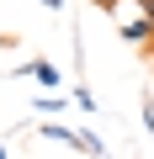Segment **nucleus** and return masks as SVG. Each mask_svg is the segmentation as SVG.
<instances>
[{"instance_id":"1","label":"nucleus","mask_w":154,"mask_h":159,"mask_svg":"<svg viewBox=\"0 0 154 159\" xmlns=\"http://www.w3.org/2000/svg\"><path fill=\"white\" fill-rule=\"evenodd\" d=\"M48 143H64V148H80V154H96V159H106V143L96 138V133H80V127H58V122H43L37 127Z\"/></svg>"},{"instance_id":"2","label":"nucleus","mask_w":154,"mask_h":159,"mask_svg":"<svg viewBox=\"0 0 154 159\" xmlns=\"http://www.w3.org/2000/svg\"><path fill=\"white\" fill-rule=\"evenodd\" d=\"M16 74H27V80H37V90H58V80H64V74H58V69H53L48 58H32V64H21Z\"/></svg>"},{"instance_id":"3","label":"nucleus","mask_w":154,"mask_h":159,"mask_svg":"<svg viewBox=\"0 0 154 159\" xmlns=\"http://www.w3.org/2000/svg\"><path fill=\"white\" fill-rule=\"evenodd\" d=\"M32 111H37V117H53V111H64V96H53V90H43V96L32 101Z\"/></svg>"},{"instance_id":"4","label":"nucleus","mask_w":154,"mask_h":159,"mask_svg":"<svg viewBox=\"0 0 154 159\" xmlns=\"http://www.w3.org/2000/svg\"><path fill=\"white\" fill-rule=\"evenodd\" d=\"M122 37H128V43H149V37H154L149 16H143V21H128V27H122Z\"/></svg>"},{"instance_id":"5","label":"nucleus","mask_w":154,"mask_h":159,"mask_svg":"<svg viewBox=\"0 0 154 159\" xmlns=\"http://www.w3.org/2000/svg\"><path fill=\"white\" fill-rule=\"evenodd\" d=\"M74 106H80V111H85V117H96V96H91V90H85V85H74Z\"/></svg>"},{"instance_id":"6","label":"nucleus","mask_w":154,"mask_h":159,"mask_svg":"<svg viewBox=\"0 0 154 159\" xmlns=\"http://www.w3.org/2000/svg\"><path fill=\"white\" fill-rule=\"evenodd\" d=\"M143 133L154 138V96H149V90H143Z\"/></svg>"},{"instance_id":"7","label":"nucleus","mask_w":154,"mask_h":159,"mask_svg":"<svg viewBox=\"0 0 154 159\" xmlns=\"http://www.w3.org/2000/svg\"><path fill=\"white\" fill-rule=\"evenodd\" d=\"M96 6H101V11H117V6H122V0H96Z\"/></svg>"},{"instance_id":"8","label":"nucleus","mask_w":154,"mask_h":159,"mask_svg":"<svg viewBox=\"0 0 154 159\" xmlns=\"http://www.w3.org/2000/svg\"><path fill=\"white\" fill-rule=\"evenodd\" d=\"M143 16H149V27H154V0H143Z\"/></svg>"},{"instance_id":"9","label":"nucleus","mask_w":154,"mask_h":159,"mask_svg":"<svg viewBox=\"0 0 154 159\" xmlns=\"http://www.w3.org/2000/svg\"><path fill=\"white\" fill-rule=\"evenodd\" d=\"M43 6H48V11H64V0H43Z\"/></svg>"},{"instance_id":"10","label":"nucleus","mask_w":154,"mask_h":159,"mask_svg":"<svg viewBox=\"0 0 154 159\" xmlns=\"http://www.w3.org/2000/svg\"><path fill=\"white\" fill-rule=\"evenodd\" d=\"M0 159H11V154H6V148H0Z\"/></svg>"}]
</instances>
